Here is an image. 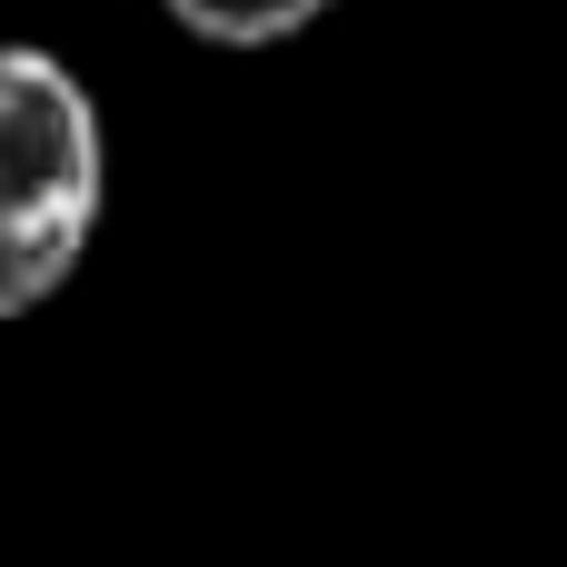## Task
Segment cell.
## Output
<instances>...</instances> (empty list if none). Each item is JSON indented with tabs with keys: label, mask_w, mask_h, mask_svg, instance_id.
<instances>
[{
	"label": "cell",
	"mask_w": 567,
	"mask_h": 567,
	"mask_svg": "<svg viewBox=\"0 0 567 567\" xmlns=\"http://www.w3.org/2000/svg\"><path fill=\"white\" fill-rule=\"evenodd\" d=\"M319 10H339V0H169V20L189 40H219V50H269L289 30H309Z\"/></svg>",
	"instance_id": "2"
},
{
	"label": "cell",
	"mask_w": 567,
	"mask_h": 567,
	"mask_svg": "<svg viewBox=\"0 0 567 567\" xmlns=\"http://www.w3.org/2000/svg\"><path fill=\"white\" fill-rule=\"evenodd\" d=\"M100 199L110 150L90 80L40 40H0V319H30L80 269Z\"/></svg>",
	"instance_id": "1"
}]
</instances>
